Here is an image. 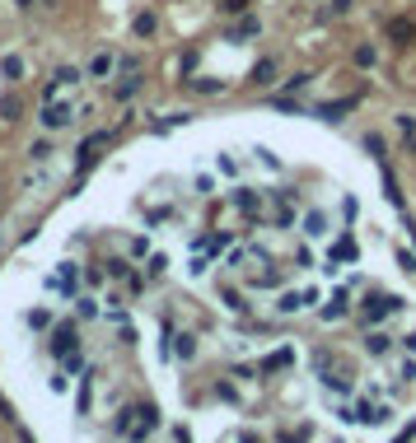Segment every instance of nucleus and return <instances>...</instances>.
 I'll return each instance as SVG.
<instances>
[{"label":"nucleus","instance_id":"obj_3","mask_svg":"<svg viewBox=\"0 0 416 443\" xmlns=\"http://www.w3.org/2000/svg\"><path fill=\"white\" fill-rule=\"evenodd\" d=\"M365 350H370V354H388V336H383V332H370V336H365Z\"/></svg>","mask_w":416,"mask_h":443},{"label":"nucleus","instance_id":"obj_5","mask_svg":"<svg viewBox=\"0 0 416 443\" xmlns=\"http://www.w3.org/2000/svg\"><path fill=\"white\" fill-rule=\"evenodd\" d=\"M365 150H370L374 159H383V135H365Z\"/></svg>","mask_w":416,"mask_h":443},{"label":"nucleus","instance_id":"obj_6","mask_svg":"<svg viewBox=\"0 0 416 443\" xmlns=\"http://www.w3.org/2000/svg\"><path fill=\"white\" fill-rule=\"evenodd\" d=\"M28 322H33L38 332H43V327H52V313H43V308H38V313H28Z\"/></svg>","mask_w":416,"mask_h":443},{"label":"nucleus","instance_id":"obj_7","mask_svg":"<svg viewBox=\"0 0 416 443\" xmlns=\"http://www.w3.org/2000/svg\"><path fill=\"white\" fill-rule=\"evenodd\" d=\"M178 354H182V359H192V354H197V345H192V336H178Z\"/></svg>","mask_w":416,"mask_h":443},{"label":"nucleus","instance_id":"obj_4","mask_svg":"<svg viewBox=\"0 0 416 443\" xmlns=\"http://www.w3.org/2000/svg\"><path fill=\"white\" fill-rule=\"evenodd\" d=\"M341 313H346V294H332V303L323 308V318L332 322V318H341Z\"/></svg>","mask_w":416,"mask_h":443},{"label":"nucleus","instance_id":"obj_2","mask_svg":"<svg viewBox=\"0 0 416 443\" xmlns=\"http://www.w3.org/2000/svg\"><path fill=\"white\" fill-rule=\"evenodd\" d=\"M70 122V108H47L43 112V126H52V131H57V126H66Z\"/></svg>","mask_w":416,"mask_h":443},{"label":"nucleus","instance_id":"obj_8","mask_svg":"<svg viewBox=\"0 0 416 443\" xmlns=\"http://www.w3.org/2000/svg\"><path fill=\"white\" fill-rule=\"evenodd\" d=\"M243 443H262V439H258V434H243Z\"/></svg>","mask_w":416,"mask_h":443},{"label":"nucleus","instance_id":"obj_1","mask_svg":"<svg viewBox=\"0 0 416 443\" xmlns=\"http://www.w3.org/2000/svg\"><path fill=\"white\" fill-rule=\"evenodd\" d=\"M75 341H80V336H75V322H61L57 332H52V350H57V354L75 350Z\"/></svg>","mask_w":416,"mask_h":443}]
</instances>
